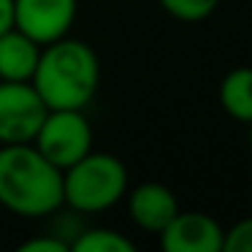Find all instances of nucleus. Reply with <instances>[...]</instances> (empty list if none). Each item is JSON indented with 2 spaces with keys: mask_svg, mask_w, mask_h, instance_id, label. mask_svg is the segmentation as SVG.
I'll list each match as a JSON object with an SVG mask.
<instances>
[{
  "mask_svg": "<svg viewBox=\"0 0 252 252\" xmlns=\"http://www.w3.org/2000/svg\"><path fill=\"white\" fill-rule=\"evenodd\" d=\"M125 198L130 222L152 236H158L179 212V201H176L174 190L163 182H141L136 187H127Z\"/></svg>",
  "mask_w": 252,
  "mask_h": 252,
  "instance_id": "obj_8",
  "label": "nucleus"
},
{
  "mask_svg": "<svg viewBox=\"0 0 252 252\" xmlns=\"http://www.w3.org/2000/svg\"><path fill=\"white\" fill-rule=\"evenodd\" d=\"M225 228L203 212H176L160 230V247L165 252H222Z\"/></svg>",
  "mask_w": 252,
  "mask_h": 252,
  "instance_id": "obj_7",
  "label": "nucleus"
},
{
  "mask_svg": "<svg viewBox=\"0 0 252 252\" xmlns=\"http://www.w3.org/2000/svg\"><path fill=\"white\" fill-rule=\"evenodd\" d=\"M14 28V0H0V33Z\"/></svg>",
  "mask_w": 252,
  "mask_h": 252,
  "instance_id": "obj_15",
  "label": "nucleus"
},
{
  "mask_svg": "<svg viewBox=\"0 0 252 252\" xmlns=\"http://www.w3.org/2000/svg\"><path fill=\"white\" fill-rule=\"evenodd\" d=\"M130 179L117 155L90 149L63 171V206L76 214H100L125 198Z\"/></svg>",
  "mask_w": 252,
  "mask_h": 252,
  "instance_id": "obj_3",
  "label": "nucleus"
},
{
  "mask_svg": "<svg viewBox=\"0 0 252 252\" xmlns=\"http://www.w3.org/2000/svg\"><path fill=\"white\" fill-rule=\"evenodd\" d=\"M73 252H133V244L127 236H122L120 230L111 228H82L76 233V239L71 241Z\"/></svg>",
  "mask_w": 252,
  "mask_h": 252,
  "instance_id": "obj_11",
  "label": "nucleus"
},
{
  "mask_svg": "<svg viewBox=\"0 0 252 252\" xmlns=\"http://www.w3.org/2000/svg\"><path fill=\"white\" fill-rule=\"evenodd\" d=\"M46 111L30 82H0V144H30Z\"/></svg>",
  "mask_w": 252,
  "mask_h": 252,
  "instance_id": "obj_5",
  "label": "nucleus"
},
{
  "mask_svg": "<svg viewBox=\"0 0 252 252\" xmlns=\"http://www.w3.org/2000/svg\"><path fill=\"white\" fill-rule=\"evenodd\" d=\"M247 127H250V155H252V122H250Z\"/></svg>",
  "mask_w": 252,
  "mask_h": 252,
  "instance_id": "obj_16",
  "label": "nucleus"
},
{
  "mask_svg": "<svg viewBox=\"0 0 252 252\" xmlns=\"http://www.w3.org/2000/svg\"><path fill=\"white\" fill-rule=\"evenodd\" d=\"M160 8L176 22H203L209 19L222 0H158Z\"/></svg>",
  "mask_w": 252,
  "mask_h": 252,
  "instance_id": "obj_12",
  "label": "nucleus"
},
{
  "mask_svg": "<svg viewBox=\"0 0 252 252\" xmlns=\"http://www.w3.org/2000/svg\"><path fill=\"white\" fill-rule=\"evenodd\" d=\"M41 44L22 30L8 28L0 33V82H30L38 65Z\"/></svg>",
  "mask_w": 252,
  "mask_h": 252,
  "instance_id": "obj_9",
  "label": "nucleus"
},
{
  "mask_svg": "<svg viewBox=\"0 0 252 252\" xmlns=\"http://www.w3.org/2000/svg\"><path fill=\"white\" fill-rule=\"evenodd\" d=\"M19 250L22 252H68L71 247H68L65 239H60L57 233L46 230V233H41V236H33V239L22 241Z\"/></svg>",
  "mask_w": 252,
  "mask_h": 252,
  "instance_id": "obj_14",
  "label": "nucleus"
},
{
  "mask_svg": "<svg viewBox=\"0 0 252 252\" xmlns=\"http://www.w3.org/2000/svg\"><path fill=\"white\" fill-rule=\"evenodd\" d=\"M222 252H252V214L225 228Z\"/></svg>",
  "mask_w": 252,
  "mask_h": 252,
  "instance_id": "obj_13",
  "label": "nucleus"
},
{
  "mask_svg": "<svg viewBox=\"0 0 252 252\" xmlns=\"http://www.w3.org/2000/svg\"><path fill=\"white\" fill-rule=\"evenodd\" d=\"M0 206L25 220L63 209V171L33 144H0Z\"/></svg>",
  "mask_w": 252,
  "mask_h": 252,
  "instance_id": "obj_1",
  "label": "nucleus"
},
{
  "mask_svg": "<svg viewBox=\"0 0 252 252\" xmlns=\"http://www.w3.org/2000/svg\"><path fill=\"white\" fill-rule=\"evenodd\" d=\"M217 98H220L222 111L230 120L250 125L252 122V68L241 65L225 73L222 82H220Z\"/></svg>",
  "mask_w": 252,
  "mask_h": 252,
  "instance_id": "obj_10",
  "label": "nucleus"
},
{
  "mask_svg": "<svg viewBox=\"0 0 252 252\" xmlns=\"http://www.w3.org/2000/svg\"><path fill=\"white\" fill-rule=\"evenodd\" d=\"M30 84L46 109H87L100 84V60L79 38H57L41 46Z\"/></svg>",
  "mask_w": 252,
  "mask_h": 252,
  "instance_id": "obj_2",
  "label": "nucleus"
},
{
  "mask_svg": "<svg viewBox=\"0 0 252 252\" xmlns=\"http://www.w3.org/2000/svg\"><path fill=\"white\" fill-rule=\"evenodd\" d=\"M30 144L49 163L65 171L93 149V125L82 109H49Z\"/></svg>",
  "mask_w": 252,
  "mask_h": 252,
  "instance_id": "obj_4",
  "label": "nucleus"
},
{
  "mask_svg": "<svg viewBox=\"0 0 252 252\" xmlns=\"http://www.w3.org/2000/svg\"><path fill=\"white\" fill-rule=\"evenodd\" d=\"M79 0H14V28L35 44H52L71 33Z\"/></svg>",
  "mask_w": 252,
  "mask_h": 252,
  "instance_id": "obj_6",
  "label": "nucleus"
}]
</instances>
